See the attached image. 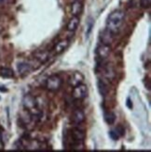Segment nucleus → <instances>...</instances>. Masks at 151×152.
I'll use <instances>...</instances> for the list:
<instances>
[{"label": "nucleus", "mask_w": 151, "mask_h": 152, "mask_svg": "<svg viewBox=\"0 0 151 152\" xmlns=\"http://www.w3.org/2000/svg\"><path fill=\"white\" fill-rule=\"evenodd\" d=\"M125 17V13L122 10H115L109 14L107 20V29L111 31L113 34L118 33L119 27L121 26L123 20Z\"/></svg>", "instance_id": "obj_1"}, {"label": "nucleus", "mask_w": 151, "mask_h": 152, "mask_svg": "<svg viewBox=\"0 0 151 152\" xmlns=\"http://www.w3.org/2000/svg\"><path fill=\"white\" fill-rule=\"evenodd\" d=\"M63 81L59 75L53 74L50 75V77L46 80V83H45V87L50 92H56L60 88L62 87Z\"/></svg>", "instance_id": "obj_2"}, {"label": "nucleus", "mask_w": 151, "mask_h": 152, "mask_svg": "<svg viewBox=\"0 0 151 152\" xmlns=\"http://www.w3.org/2000/svg\"><path fill=\"white\" fill-rule=\"evenodd\" d=\"M88 96V86L84 83L75 86L72 92V96L77 100H82Z\"/></svg>", "instance_id": "obj_3"}, {"label": "nucleus", "mask_w": 151, "mask_h": 152, "mask_svg": "<svg viewBox=\"0 0 151 152\" xmlns=\"http://www.w3.org/2000/svg\"><path fill=\"white\" fill-rule=\"evenodd\" d=\"M110 53H111L110 45L101 44V45H98V48H96V55L101 59L107 58L108 56L110 55Z\"/></svg>", "instance_id": "obj_4"}, {"label": "nucleus", "mask_w": 151, "mask_h": 152, "mask_svg": "<svg viewBox=\"0 0 151 152\" xmlns=\"http://www.w3.org/2000/svg\"><path fill=\"white\" fill-rule=\"evenodd\" d=\"M83 81H84V75L79 72H75L70 75L68 79V83L71 86L75 87L80 85V83H83Z\"/></svg>", "instance_id": "obj_5"}, {"label": "nucleus", "mask_w": 151, "mask_h": 152, "mask_svg": "<svg viewBox=\"0 0 151 152\" xmlns=\"http://www.w3.org/2000/svg\"><path fill=\"white\" fill-rule=\"evenodd\" d=\"M86 121V115L84 111L80 109L75 110L73 114H72V121L75 124H82Z\"/></svg>", "instance_id": "obj_6"}, {"label": "nucleus", "mask_w": 151, "mask_h": 152, "mask_svg": "<svg viewBox=\"0 0 151 152\" xmlns=\"http://www.w3.org/2000/svg\"><path fill=\"white\" fill-rule=\"evenodd\" d=\"M71 137L74 142H84L86 134L85 132L78 128H74L71 130Z\"/></svg>", "instance_id": "obj_7"}, {"label": "nucleus", "mask_w": 151, "mask_h": 152, "mask_svg": "<svg viewBox=\"0 0 151 152\" xmlns=\"http://www.w3.org/2000/svg\"><path fill=\"white\" fill-rule=\"evenodd\" d=\"M114 34L111 31H109L108 29H105L102 32V34H101V42L102 44H105V45H110L113 40H114Z\"/></svg>", "instance_id": "obj_8"}, {"label": "nucleus", "mask_w": 151, "mask_h": 152, "mask_svg": "<svg viewBox=\"0 0 151 152\" xmlns=\"http://www.w3.org/2000/svg\"><path fill=\"white\" fill-rule=\"evenodd\" d=\"M83 11V3L80 0H75L71 5V14L72 16H79Z\"/></svg>", "instance_id": "obj_9"}, {"label": "nucleus", "mask_w": 151, "mask_h": 152, "mask_svg": "<svg viewBox=\"0 0 151 152\" xmlns=\"http://www.w3.org/2000/svg\"><path fill=\"white\" fill-rule=\"evenodd\" d=\"M69 45V40L67 39H63L60 40L59 42H57L54 45L53 51L56 53V54H62V53L68 48Z\"/></svg>", "instance_id": "obj_10"}, {"label": "nucleus", "mask_w": 151, "mask_h": 152, "mask_svg": "<svg viewBox=\"0 0 151 152\" xmlns=\"http://www.w3.org/2000/svg\"><path fill=\"white\" fill-rule=\"evenodd\" d=\"M79 17L78 16H72V18L68 20L66 25V29L68 32H75L78 29V24H79Z\"/></svg>", "instance_id": "obj_11"}, {"label": "nucleus", "mask_w": 151, "mask_h": 152, "mask_svg": "<svg viewBox=\"0 0 151 152\" xmlns=\"http://www.w3.org/2000/svg\"><path fill=\"white\" fill-rule=\"evenodd\" d=\"M35 58L36 60H38L40 63H45L49 60L50 55L47 51H37L35 53Z\"/></svg>", "instance_id": "obj_12"}, {"label": "nucleus", "mask_w": 151, "mask_h": 152, "mask_svg": "<svg viewBox=\"0 0 151 152\" xmlns=\"http://www.w3.org/2000/svg\"><path fill=\"white\" fill-rule=\"evenodd\" d=\"M31 70V65L26 62H21L18 64V72L21 75H27L28 73H30Z\"/></svg>", "instance_id": "obj_13"}, {"label": "nucleus", "mask_w": 151, "mask_h": 152, "mask_svg": "<svg viewBox=\"0 0 151 152\" xmlns=\"http://www.w3.org/2000/svg\"><path fill=\"white\" fill-rule=\"evenodd\" d=\"M0 75L3 76L5 78H11L14 76V72L10 68L4 67V68H1V69H0Z\"/></svg>", "instance_id": "obj_14"}, {"label": "nucleus", "mask_w": 151, "mask_h": 152, "mask_svg": "<svg viewBox=\"0 0 151 152\" xmlns=\"http://www.w3.org/2000/svg\"><path fill=\"white\" fill-rule=\"evenodd\" d=\"M98 90H99V92H100V94L103 96H105L107 95V93H108V88H107V86L105 85L104 83V82H103V81H99L98 82Z\"/></svg>", "instance_id": "obj_15"}, {"label": "nucleus", "mask_w": 151, "mask_h": 152, "mask_svg": "<svg viewBox=\"0 0 151 152\" xmlns=\"http://www.w3.org/2000/svg\"><path fill=\"white\" fill-rule=\"evenodd\" d=\"M104 120H105V121H107L108 124H113L115 123L116 115L113 112H111V111L104 112Z\"/></svg>", "instance_id": "obj_16"}, {"label": "nucleus", "mask_w": 151, "mask_h": 152, "mask_svg": "<svg viewBox=\"0 0 151 152\" xmlns=\"http://www.w3.org/2000/svg\"><path fill=\"white\" fill-rule=\"evenodd\" d=\"M115 131H116V133L118 134V136H123L125 134V128L121 124L117 125V127L115 128Z\"/></svg>", "instance_id": "obj_17"}, {"label": "nucleus", "mask_w": 151, "mask_h": 152, "mask_svg": "<svg viewBox=\"0 0 151 152\" xmlns=\"http://www.w3.org/2000/svg\"><path fill=\"white\" fill-rule=\"evenodd\" d=\"M139 4L143 9H147L150 6V0H139Z\"/></svg>", "instance_id": "obj_18"}, {"label": "nucleus", "mask_w": 151, "mask_h": 152, "mask_svg": "<svg viewBox=\"0 0 151 152\" xmlns=\"http://www.w3.org/2000/svg\"><path fill=\"white\" fill-rule=\"evenodd\" d=\"M109 135H110V137H111L113 140H118V137H119V136L118 135V134L116 133V131H115V130L110 131V132H109Z\"/></svg>", "instance_id": "obj_19"}, {"label": "nucleus", "mask_w": 151, "mask_h": 152, "mask_svg": "<svg viewBox=\"0 0 151 152\" xmlns=\"http://www.w3.org/2000/svg\"><path fill=\"white\" fill-rule=\"evenodd\" d=\"M127 107L128 108H129V109H132V104L131 103V100H130V98H128V99H127Z\"/></svg>", "instance_id": "obj_20"}, {"label": "nucleus", "mask_w": 151, "mask_h": 152, "mask_svg": "<svg viewBox=\"0 0 151 152\" xmlns=\"http://www.w3.org/2000/svg\"><path fill=\"white\" fill-rule=\"evenodd\" d=\"M4 1V0H0V3H1V2H3Z\"/></svg>", "instance_id": "obj_21"}]
</instances>
